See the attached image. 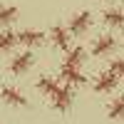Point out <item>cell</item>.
Masks as SVG:
<instances>
[{
    "mask_svg": "<svg viewBox=\"0 0 124 124\" xmlns=\"http://www.w3.org/2000/svg\"><path fill=\"white\" fill-rule=\"evenodd\" d=\"M32 52H23V55H17L13 57V62H10V72L13 75H23V72H27L30 67H32Z\"/></svg>",
    "mask_w": 124,
    "mask_h": 124,
    "instance_id": "6da1fadb",
    "label": "cell"
},
{
    "mask_svg": "<svg viewBox=\"0 0 124 124\" xmlns=\"http://www.w3.org/2000/svg\"><path fill=\"white\" fill-rule=\"evenodd\" d=\"M109 72H114V75H124V60H114V62H112V70Z\"/></svg>",
    "mask_w": 124,
    "mask_h": 124,
    "instance_id": "2e32d148",
    "label": "cell"
},
{
    "mask_svg": "<svg viewBox=\"0 0 124 124\" xmlns=\"http://www.w3.org/2000/svg\"><path fill=\"white\" fill-rule=\"evenodd\" d=\"M89 13H87V10H85V13H77L75 17H72V23H70V32L72 35H82V32H85V30L89 27Z\"/></svg>",
    "mask_w": 124,
    "mask_h": 124,
    "instance_id": "5b68a950",
    "label": "cell"
},
{
    "mask_svg": "<svg viewBox=\"0 0 124 124\" xmlns=\"http://www.w3.org/2000/svg\"><path fill=\"white\" fill-rule=\"evenodd\" d=\"M62 77H65L70 85H85L87 77L79 72V67H72V65H62Z\"/></svg>",
    "mask_w": 124,
    "mask_h": 124,
    "instance_id": "8992f818",
    "label": "cell"
},
{
    "mask_svg": "<svg viewBox=\"0 0 124 124\" xmlns=\"http://www.w3.org/2000/svg\"><path fill=\"white\" fill-rule=\"evenodd\" d=\"M15 35H17V42L27 45V47H37V45H42V40H45V35L37 32V30H23V32H15Z\"/></svg>",
    "mask_w": 124,
    "mask_h": 124,
    "instance_id": "3957f363",
    "label": "cell"
},
{
    "mask_svg": "<svg viewBox=\"0 0 124 124\" xmlns=\"http://www.w3.org/2000/svg\"><path fill=\"white\" fill-rule=\"evenodd\" d=\"M82 60H85V50H82V47H75V50H72V52L67 55L65 65H72V67H79V65H82Z\"/></svg>",
    "mask_w": 124,
    "mask_h": 124,
    "instance_id": "4fadbf2b",
    "label": "cell"
},
{
    "mask_svg": "<svg viewBox=\"0 0 124 124\" xmlns=\"http://www.w3.org/2000/svg\"><path fill=\"white\" fill-rule=\"evenodd\" d=\"M0 97H3L8 104H15V107H25L27 104V99L20 94L17 89H13V87H3V92H0Z\"/></svg>",
    "mask_w": 124,
    "mask_h": 124,
    "instance_id": "52a82bcc",
    "label": "cell"
},
{
    "mask_svg": "<svg viewBox=\"0 0 124 124\" xmlns=\"http://www.w3.org/2000/svg\"><path fill=\"white\" fill-rule=\"evenodd\" d=\"M52 42H55L60 50H67L70 37H67V30H65V27H60V25H55V27H52Z\"/></svg>",
    "mask_w": 124,
    "mask_h": 124,
    "instance_id": "9c48e42d",
    "label": "cell"
},
{
    "mask_svg": "<svg viewBox=\"0 0 124 124\" xmlns=\"http://www.w3.org/2000/svg\"><path fill=\"white\" fill-rule=\"evenodd\" d=\"M37 89L42 92V94H47V97H50V94H52V92L57 89V82H55L52 77H40V82H37Z\"/></svg>",
    "mask_w": 124,
    "mask_h": 124,
    "instance_id": "7c38bea8",
    "label": "cell"
},
{
    "mask_svg": "<svg viewBox=\"0 0 124 124\" xmlns=\"http://www.w3.org/2000/svg\"><path fill=\"white\" fill-rule=\"evenodd\" d=\"M114 47H117V40H114V37H109V35H104V37H99L97 42H94L92 52H94L97 57H102V55H109V52H114Z\"/></svg>",
    "mask_w": 124,
    "mask_h": 124,
    "instance_id": "277c9868",
    "label": "cell"
},
{
    "mask_svg": "<svg viewBox=\"0 0 124 124\" xmlns=\"http://www.w3.org/2000/svg\"><path fill=\"white\" fill-rule=\"evenodd\" d=\"M109 119H124V97H119L117 102H114V104H112L109 107Z\"/></svg>",
    "mask_w": 124,
    "mask_h": 124,
    "instance_id": "9a60e30c",
    "label": "cell"
},
{
    "mask_svg": "<svg viewBox=\"0 0 124 124\" xmlns=\"http://www.w3.org/2000/svg\"><path fill=\"white\" fill-rule=\"evenodd\" d=\"M104 23L112 25V27H124V13H119V10H107Z\"/></svg>",
    "mask_w": 124,
    "mask_h": 124,
    "instance_id": "8fae6325",
    "label": "cell"
},
{
    "mask_svg": "<svg viewBox=\"0 0 124 124\" xmlns=\"http://www.w3.org/2000/svg\"><path fill=\"white\" fill-rule=\"evenodd\" d=\"M17 17V8H0V25H10L13 20Z\"/></svg>",
    "mask_w": 124,
    "mask_h": 124,
    "instance_id": "5bb4252c",
    "label": "cell"
},
{
    "mask_svg": "<svg viewBox=\"0 0 124 124\" xmlns=\"http://www.w3.org/2000/svg\"><path fill=\"white\" fill-rule=\"evenodd\" d=\"M17 42V35L10 32V30H5V32H0V52H8V50H13Z\"/></svg>",
    "mask_w": 124,
    "mask_h": 124,
    "instance_id": "30bf717a",
    "label": "cell"
},
{
    "mask_svg": "<svg viewBox=\"0 0 124 124\" xmlns=\"http://www.w3.org/2000/svg\"><path fill=\"white\" fill-rule=\"evenodd\" d=\"M50 97H52L55 109H60V112H67V109L72 107V92H70V89H60V87H57Z\"/></svg>",
    "mask_w": 124,
    "mask_h": 124,
    "instance_id": "7a4b0ae2",
    "label": "cell"
},
{
    "mask_svg": "<svg viewBox=\"0 0 124 124\" xmlns=\"http://www.w3.org/2000/svg\"><path fill=\"white\" fill-rule=\"evenodd\" d=\"M114 87H117V75H114V72H107V75H102V77L97 79V85H94L97 92H112Z\"/></svg>",
    "mask_w": 124,
    "mask_h": 124,
    "instance_id": "ba28073f",
    "label": "cell"
}]
</instances>
